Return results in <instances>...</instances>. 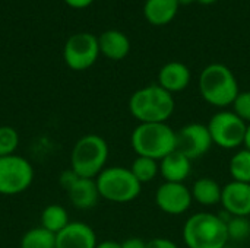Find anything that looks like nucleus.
I'll return each mask as SVG.
<instances>
[{"instance_id": "6e6552de", "label": "nucleus", "mask_w": 250, "mask_h": 248, "mask_svg": "<svg viewBox=\"0 0 250 248\" xmlns=\"http://www.w3.org/2000/svg\"><path fill=\"white\" fill-rule=\"evenodd\" d=\"M34 181L31 162L21 155L0 156V194L16 196L29 189Z\"/></svg>"}, {"instance_id": "cd10ccee", "label": "nucleus", "mask_w": 250, "mask_h": 248, "mask_svg": "<svg viewBox=\"0 0 250 248\" xmlns=\"http://www.w3.org/2000/svg\"><path fill=\"white\" fill-rule=\"evenodd\" d=\"M145 248H179V246L168 238L158 237V238H152V240L146 241V247Z\"/></svg>"}, {"instance_id": "aec40b11", "label": "nucleus", "mask_w": 250, "mask_h": 248, "mask_svg": "<svg viewBox=\"0 0 250 248\" xmlns=\"http://www.w3.org/2000/svg\"><path fill=\"white\" fill-rule=\"evenodd\" d=\"M67 210L60 205H50L41 213V227L53 234H59L69 225Z\"/></svg>"}, {"instance_id": "c756f323", "label": "nucleus", "mask_w": 250, "mask_h": 248, "mask_svg": "<svg viewBox=\"0 0 250 248\" xmlns=\"http://www.w3.org/2000/svg\"><path fill=\"white\" fill-rule=\"evenodd\" d=\"M64 3L73 9H85L94 3V0H64Z\"/></svg>"}, {"instance_id": "f257e3e1", "label": "nucleus", "mask_w": 250, "mask_h": 248, "mask_svg": "<svg viewBox=\"0 0 250 248\" xmlns=\"http://www.w3.org/2000/svg\"><path fill=\"white\" fill-rule=\"evenodd\" d=\"M176 108L174 96L158 83L135 91L129 98V111L139 123H167Z\"/></svg>"}, {"instance_id": "7ed1b4c3", "label": "nucleus", "mask_w": 250, "mask_h": 248, "mask_svg": "<svg viewBox=\"0 0 250 248\" xmlns=\"http://www.w3.org/2000/svg\"><path fill=\"white\" fill-rule=\"evenodd\" d=\"M226 221L211 212H198L183 227V243L188 248H224L229 244Z\"/></svg>"}, {"instance_id": "9b49d317", "label": "nucleus", "mask_w": 250, "mask_h": 248, "mask_svg": "<svg viewBox=\"0 0 250 248\" xmlns=\"http://www.w3.org/2000/svg\"><path fill=\"white\" fill-rule=\"evenodd\" d=\"M192 193L185 183H163L155 191V205L167 215L179 216L192 206Z\"/></svg>"}, {"instance_id": "412c9836", "label": "nucleus", "mask_w": 250, "mask_h": 248, "mask_svg": "<svg viewBox=\"0 0 250 248\" xmlns=\"http://www.w3.org/2000/svg\"><path fill=\"white\" fill-rule=\"evenodd\" d=\"M130 171L141 184L151 183L160 174V161L146 156H136L130 165Z\"/></svg>"}, {"instance_id": "9d476101", "label": "nucleus", "mask_w": 250, "mask_h": 248, "mask_svg": "<svg viewBox=\"0 0 250 248\" xmlns=\"http://www.w3.org/2000/svg\"><path fill=\"white\" fill-rule=\"evenodd\" d=\"M177 151L186 155L190 161L205 156L212 148V137L207 124L189 123L180 130H176Z\"/></svg>"}, {"instance_id": "5701e85b", "label": "nucleus", "mask_w": 250, "mask_h": 248, "mask_svg": "<svg viewBox=\"0 0 250 248\" xmlns=\"http://www.w3.org/2000/svg\"><path fill=\"white\" fill-rule=\"evenodd\" d=\"M21 248H56V234L42 227L32 228L22 235Z\"/></svg>"}, {"instance_id": "4be33fe9", "label": "nucleus", "mask_w": 250, "mask_h": 248, "mask_svg": "<svg viewBox=\"0 0 250 248\" xmlns=\"http://www.w3.org/2000/svg\"><path fill=\"white\" fill-rule=\"evenodd\" d=\"M229 172L233 181L250 184V151L243 148L231 156L229 164Z\"/></svg>"}, {"instance_id": "dca6fc26", "label": "nucleus", "mask_w": 250, "mask_h": 248, "mask_svg": "<svg viewBox=\"0 0 250 248\" xmlns=\"http://www.w3.org/2000/svg\"><path fill=\"white\" fill-rule=\"evenodd\" d=\"M70 203L81 210H88L97 206L100 200V191L97 187L95 178H82L79 177L76 183L67 190Z\"/></svg>"}, {"instance_id": "a878e982", "label": "nucleus", "mask_w": 250, "mask_h": 248, "mask_svg": "<svg viewBox=\"0 0 250 248\" xmlns=\"http://www.w3.org/2000/svg\"><path fill=\"white\" fill-rule=\"evenodd\" d=\"M231 107L233 113H236L246 124H250V91H240Z\"/></svg>"}, {"instance_id": "6ab92c4d", "label": "nucleus", "mask_w": 250, "mask_h": 248, "mask_svg": "<svg viewBox=\"0 0 250 248\" xmlns=\"http://www.w3.org/2000/svg\"><path fill=\"white\" fill-rule=\"evenodd\" d=\"M190 193H192L193 202H196L201 206L209 208V206H215V205L221 203L223 187L214 178L202 177L193 183Z\"/></svg>"}, {"instance_id": "f704fd0d", "label": "nucleus", "mask_w": 250, "mask_h": 248, "mask_svg": "<svg viewBox=\"0 0 250 248\" xmlns=\"http://www.w3.org/2000/svg\"><path fill=\"white\" fill-rule=\"evenodd\" d=\"M224 248H234V247H231V246H229V244H227V246H226Z\"/></svg>"}, {"instance_id": "b1692460", "label": "nucleus", "mask_w": 250, "mask_h": 248, "mask_svg": "<svg viewBox=\"0 0 250 248\" xmlns=\"http://www.w3.org/2000/svg\"><path fill=\"white\" fill-rule=\"evenodd\" d=\"M227 234L230 241H245L250 237V219L245 216H227Z\"/></svg>"}, {"instance_id": "473e14b6", "label": "nucleus", "mask_w": 250, "mask_h": 248, "mask_svg": "<svg viewBox=\"0 0 250 248\" xmlns=\"http://www.w3.org/2000/svg\"><path fill=\"white\" fill-rule=\"evenodd\" d=\"M195 1H198V3H201V4H212V3H215L217 0H195Z\"/></svg>"}, {"instance_id": "423d86ee", "label": "nucleus", "mask_w": 250, "mask_h": 248, "mask_svg": "<svg viewBox=\"0 0 250 248\" xmlns=\"http://www.w3.org/2000/svg\"><path fill=\"white\" fill-rule=\"evenodd\" d=\"M95 181L100 196L111 203L133 202L142 190L130 168L125 167H105Z\"/></svg>"}, {"instance_id": "c85d7f7f", "label": "nucleus", "mask_w": 250, "mask_h": 248, "mask_svg": "<svg viewBox=\"0 0 250 248\" xmlns=\"http://www.w3.org/2000/svg\"><path fill=\"white\" fill-rule=\"evenodd\" d=\"M146 247V241H144L142 238L138 237H132L127 238L122 243V248H145Z\"/></svg>"}, {"instance_id": "f03ea898", "label": "nucleus", "mask_w": 250, "mask_h": 248, "mask_svg": "<svg viewBox=\"0 0 250 248\" xmlns=\"http://www.w3.org/2000/svg\"><path fill=\"white\" fill-rule=\"evenodd\" d=\"M198 86L202 99L221 110L233 105L236 96L240 94L236 75L223 63L208 64L199 75Z\"/></svg>"}, {"instance_id": "393cba45", "label": "nucleus", "mask_w": 250, "mask_h": 248, "mask_svg": "<svg viewBox=\"0 0 250 248\" xmlns=\"http://www.w3.org/2000/svg\"><path fill=\"white\" fill-rule=\"evenodd\" d=\"M19 146V134L10 126H0V156L13 155Z\"/></svg>"}, {"instance_id": "72a5a7b5", "label": "nucleus", "mask_w": 250, "mask_h": 248, "mask_svg": "<svg viewBox=\"0 0 250 248\" xmlns=\"http://www.w3.org/2000/svg\"><path fill=\"white\" fill-rule=\"evenodd\" d=\"M179 1V4L182 6V4H190L192 1H195V0H177Z\"/></svg>"}, {"instance_id": "ddd939ff", "label": "nucleus", "mask_w": 250, "mask_h": 248, "mask_svg": "<svg viewBox=\"0 0 250 248\" xmlns=\"http://www.w3.org/2000/svg\"><path fill=\"white\" fill-rule=\"evenodd\" d=\"M95 231L85 222H69L56 235V248H95Z\"/></svg>"}, {"instance_id": "2eb2a0df", "label": "nucleus", "mask_w": 250, "mask_h": 248, "mask_svg": "<svg viewBox=\"0 0 250 248\" xmlns=\"http://www.w3.org/2000/svg\"><path fill=\"white\" fill-rule=\"evenodd\" d=\"M192 162L176 149L160 161V174L166 183H185L192 172Z\"/></svg>"}, {"instance_id": "0eeeda50", "label": "nucleus", "mask_w": 250, "mask_h": 248, "mask_svg": "<svg viewBox=\"0 0 250 248\" xmlns=\"http://www.w3.org/2000/svg\"><path fill=\"white\" fill-rule=\"evenodd\" d=\"M212 137V143L221 149H237L245 145L248 124L229 110L215 113L207 124Z\"/></svg>"}, {"instance_id": "bb28decb", "label": "nucleus", "mask_w": 250, "mask_h": 248, "mask_svg": "<svg viewBox=\"0 0 250 248\" xmlns=\"http://www.w3.org/2000/svg\"><path fill=\"white\" fill-rule=\"evenodd\" d=\"M78 178H79V175H78L72 168H70V170H66V171H63V172H62V175H60V180H59V181H60V186L67 191V190H69L75 183H76V180H78Z\"/></svg>"}, {"instance_id": "4468645a", "label": "nucleus", "mask_w": 250, "mask_h": 248, "mask_svg": "<svg viewBox=\"0 0 250 248\" xmlns=\"http://www.w3.org/2000/svg\"><path fill=\"white\" fill-rule=\"evenodd\" d=\"M190 83V70L185 63L168 61L158 72V85L170 94L185 91Z\"/></svg>"}, {"instance_id": "2f4dec72", "label": "nucleus", "mask_w": 250, "mask_h": 248, "mask_svg": "<svg viewBox=\"0 0 250 248\" xmlns=\"http://www.w3.org/2000/svg\"><path fill=\"white\" fill-rule=\"evenodd\" d=\"M248 151H250V124H248L246 129V136H245V145H243Z\"/></svg>"}, {"instance_id": "a211bd4d", "label": "nucleus", "mask_w": 250, "mask_h": 248, "mask_svg": "<svg viewBox=\"0 0 250 248\" xmlns=\"http://www.w3.org/2000/svg\"><path fill=\"white\" fill-rule=\"evenodd\" d=\"M177 0H145L144 15L146 20L155 26H163L170 23L179 12Z\"/></svg>"}, {"instance_id": "f8f14e48", "label": "nucleus", "mask_w": 250, "mask_h": 248, "mask_svg": "<svg viewBox=\"0 0 250 248\" xmlns=\"http://www.w3.org/2000/svg\"><path fill=\"white\" fill-rule=\"evenodd\" d=\"M221 205L230 216L250 218V184L231 180L223 186Z\"/></svg>"}, {"instance_id": "f3484780", "label": "nucleus", "mask_w": 250, "mask_h": 248, "mask_svg": "<svg viewBox=\"0 0 250 248\" xmlns=\"http://www.w3.org/2000/svg\"><path fill=\"white\" fill-rule=\"evenodd\" d=\"M100 53L110 60H123L130 51V41L127 35L117 29L104 31L98 37Z\"/></svg>"}, {"instance_id": "7c9ffc66", "label": "nucleus", "mask_w": 250, "mask_h": 248, "mask_svg": "<svg viewBox=\"0 0 250 248\" xmlns=\"http://www.w3.org/2000/svg\"><path fill=\"white\" fill-rule=\"evenodd\" d=\"M95 248H122V243H117V241H111V240H107V241H103V243H98Z\"/></svg>"}, {"instance_id": "1a4fd4ad", "label": "nucleus", "mask_w": 250, "mask_h": 248, "mask_svg": "<svg viewBox=\"0 0 250 248\" xmlns=\"http://www.w3.org/2000/svg\"><path fill=\"white\" fill-rule=\"evenodd\" d=\"M100 54L98 37L89 32H78L70 35L63 47L64 63L75 72H82L94 66Z\"/></svg>"}, {"instance_id": "20e7f679", "label": "nucleus", "mask_w": 250, "mask_h": 248, "mask_svg": "<svg viewBox=\"0 0 250 248\" xmlns=\"http://www.w3.org/2000/svg\"><path fill=\"white\" fill-rule=\"evenodd\" d=\"M136 156L161 161L177 148L176 130L167 123H139L130 136Z\"/></svg>"}, {"instance_id": "39448f33", "label": "nucleus", "mask_w": 250, "mask_h": 248, "mask_svg": "<svg viewBox=\"0 0 250 248\" xmlns=\"http://www.w3.org/2000/svg\"><path fill=\"white\" fill-rule=\"evenodd\" d=\"M108 159V145L98 134L81 137L70 155L72 170L82 178H97L105 168Z\"/></svg>"}]
</instances>
